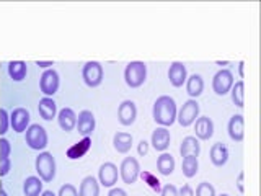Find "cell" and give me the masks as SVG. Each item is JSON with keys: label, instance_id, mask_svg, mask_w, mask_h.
<instances>
[{"label": "cell", "instance_id": "cell-10", "mask_svg": "<svg viewBox=\"0 0 261 196\" xmlns=\"http://www.w3.org/2000/svg\"><path fill=\"white\" fill-rule=\"evenodd\" d=\"M119 178V168L113 162H105L98 168V183L105 188H113L118 183Z\"/></svg>", "mask_w": 261, "mask_h": 196}, {"label": "cell", "instance_id": "cell-31", "mask_svg": "<svg viewBox=\"0 0 261 196\" xmlns=\"http://www.w3.org/2000/svg\"><path fill=\"white\" fill-rule=\"evenodd\" d=\"M139 178H142V182L147 183V186H149L152 191L160 193V190H162V183H160V180L157 178V175H153L152 172L141 170V174H139Z\"/></svg>", "mask_w": 261, "mask_h": 196}, {"label": "cell", "instance_id": "cell-45", "mask_svg": "<svg viewBox=\"0 0 261 196\" xmlns=\"http://www.w3.org/2000/svg\"><path fill=\"white\" fill-rule=\"evenodd\" d=\"M0 196H8V193L4 190V188H0Z\"/></svg>", "mask_w": 261, "mask_h": 196}, {"label": "cell", "instance_id": "cell-43", "mask_svg": "<svg viewBox=\"0 0 261 196\" xmlns=\"http://www.w3.org/2000/svg\"><path fill=\"white\" fill-rule=\"evenodd\" d=\"M243 69H245V62L242 61V62L239 64V74H240V77H242V79L245 77V74H243Z\"/></svg>", "mask_w": 261, "mask_h": 196}, {"label": "cell", "instance_id": "cell-33", "mask_svg": "<svg viewBox=\"0 0 261 196\" xmlns=\"http://www.w3.org/2000/svg\"><path fill=\"white\" fill-rule=\"evenodd\" d=\"M10 128V113L5 108H0V134H5Z\"/></svg>", "mask_w": 261, "mask_h": 196}, {"label": "cell", "instance_id": "cell-12", "mask_svg": "<svg viewBox=\"0 0 261 196\" xmlns=\"http://www.w3.org/2000/svg\"><path fill=\"white\" fill-rule=\"evenodd\" d=\"M95 128H96L95 114L90 110H82L79 113V116H77V126H75V129L79 131V134H82L84 137L92 136Z\"/></svg>", "mask_w": 261, "mask_h": 196}, {"label": "cell", "instance_id": "cell-28", "mask_svg": "<svg viewBox=\"0 0 261 196\" xmlns=\"http://www.w3.org/2000/svg\"><path fill=\"white\" fill-rule=\"evenodd\" d=\"M43 180L39 177L31 175L23 182V193L24 196H41L43 193Z\"/></svg>", "mask_w": 261, "mask_h": 196}, {"label": "cell", "instance_id": "cell-14", "mask_svg": "<svg viewBox=\"0 0 261 196\" xmlns=\"http://www.w3.org/2000/svg\"><path fill=\"white\" fill-rule=\"evenodd\" d=\"M171 142V136H170V129L168 128H155V131L150 136V145L153 147L157 152H167Z\"/></svg>", "mask_w": 261, "mask_h": 196}, {"label": "cell", "instance_id": "cell-1", "mask_svg": "<svg viewBox=\"0 0 261 196\" xmlns=\"http://www.w3.org/2000/svg\"><path fill=\"white\" fill-rule=\"evenodd\" d=\"M176 114H178V108L175 98H171L168 95H162L153 102L152 118L159 126L170 128L176 121Z\"/></svg>", "mask_w": 261, "mask_h": 196}, {"label": "cell", "instance_id": "cell-25", "mask_svg": "<svg viewBox=\"0 0 261 196\" xmlns=\"http://www.w3.org/2000/svg\"><path fill=\"white\" fill-rule=\"evenodd\" d=\"M175 167H176V162H175V157L168 152H162L157 159V172L160 175H171L175 172Z\"/></svg>", "mask_w": 261, "mask_h": 196}, {"label": "cell", "instance_id": "cell-16", "mask_svg": "<svg viewBox=\"0 0 261 196\" xmlns=\"http://www.w3.org/2000/svg\"><path fill=\"white\" fill-rule=\"evenodd\" d=\"M227 133L228 137L233 142H242L245 137V118L242 114H233L227 122Z\"/></svg>", "mask_w": 261, "mask_h": 196}, {"label": "cell", "instance_id": "cell-27", "mask_svg": "<svg viewBox=\"0 0 261 196\" xmlns=\"http://www.w3.org/2000/svg\"><path fill=\"white\" fill-rule=\"evenodd\" d=\"M28 65L24 61H10L8 62V76L13 82H23L27 79Z\"/></svg>", "mask_w": 261, "mask_h": 196}, {"label": "cell", "instance_id": "cell-29", "mask_svg": "<svg viewBox=\"0 0 261 196\" xmlns=\"http://www.w3.org/2000/svg\"><path fill=\"white\" fill-rule=\"evenodd\" d=\"M181 170H183V175L186 178H193V177L198 175V170H199L198 157H196V155H188V157H183Z\"/></svg>", "mask_w": 261, "mask_h": 196}, {"label": "cell", "instance_id": "cell-30", "mask_svg": "<svg viewBox=\"0 0 261 196\" xmlns=\"http://www.w3.org/2000/svg\"><path fill=\"white\" fill-rule=\"evenodd\" d=\"M243 96H245V82L243 80H239L235 82L233 87L230 88V98L235 106H239V108H243Z\"/></svg>", "mask_w": 261, "mask_h": 196}, {"label": "cell", "instance_id": "cell-24", "mask_svg": "<svg viewBox=\"0 0 261 196\" xmlns=\"http://www.w3.org/2000/svg\"><path fill=\"white\" fill-rule=\"evenodd\" d=\"M134 142L133 134L129 133H116L113 136V147L118 154H127Z\"/></svg>", "mask_w": 261, "mask_h": 196}, {"label": "cell", "instance_id": "cell-13", "mask_svg": "<svg viewBox=\"0 0 261 196\" xmlns=\"http://www.w3.org/2000/svg\"><path fill=\"white\" fill-rule=\"evenodd\" d=\"M137 119V106L133 100H124L118 106V121L122 126H133Z\"/></svg>", "mask_w": 261, "mask_h": 196}, {"label": "cell", "instance_id": "cell-46", "mask_svg": "<svg viewBox=\"0 0 261 196\" xmlns=\"http://www.w3.org/2000/svg\"><path fill=\"white\" fill-rule=\"evenodd\" d=\"M228 62H220V61H217V65H227Z\"/></svg>", "mask_w": 261, "mask_h": 196}, {"label": "cell", "instance_id": "cell-23", "mask_svg": "<svg viewBox=\"0 0 261 196\" xmlns=\"http://www.w3.org/2000/svg\"><path fill=\"white\" fill-rule=\"evenodd\" d=\"M186 93L190 95L193 100H196L198 96L202 95L204 92V80L202 77L199 76V74H193V76H190L186 79Z\"/></svg>", "mask_w": 261, "mask_h": 196}, {"label": "cell", "instance_id": "cell-37", "mask_svg": "<svg viewBox=\"0 0 261 196\" xmlns=\"http://www.w3.org/2000/svg\"><path fill=\"white\" fill-rule=\"evenodd\" d=\"M160 196H178V188L171 183L163 185L162 190H160Z\"/></svg>", "mask_w": 261, "mask_h": 196}, {"label": "cell", "instance_id": "cell-22", "mask_svg": "<svg viewBox=\"0 0 261 196\" xmlns=\"http://www.w3.org/2000/svg\"><path fill=\"white\" fill-rule=\"evenodd\" d=\"M201 154V144L194 136H186L181 144H179V155L181 157H188V155H196L199 157Z\"/></svg>", "mask_w": 261, "mask_h": 196}, {"label": "cell", "instance_id": "cell-17", "mask_svg": "<svg viewBox=\"0 0 261 196\" xmlns=\"http://www.w3.org/2000/svg\"><path fill=\"white\" fill-rule=\"evenodd\" d=\"M186 79H188V70H186V65L179 61H175L170 64V69H168V80L170 84L173 87H183L186 84Z\"/></svg>", "mask_w": 261, "mask_h": 196}, {"label": "cell", "instance_id": "cell-9", "mask_svg": "<svg viewBox=\"0 0 261 196\" xmlns=\"http://www.w3.org/2000/svg\"><path fill=\"white\" fill-rule=\"evenodd\" d=\"M59 85H61V80H59V74L54 69H47L41 74L39 77V90L41 93L44 96H54L57 93V90H59Z\"/></svg>", "mask_w": 261, "mask_h": 196}, {"label": "cell", "instance_id": "cell-15", "mask_svg": "<svg viewBox=\"0 0 261 196\" xmlns=\"http://www.w3.org/2000/svg\"><path fill=\"white\" fill-rule=\"evenodd\" d=\"M194 131H196V139L198 141H209L214 136V121L209 116H199L194 121Z\"/></svg>", "mask_w": 261, "mask_h": 196}, {"label": "cell", "instance_id": "cell-8", "mask_svg": "<svg viewBox=\"0 0 261 196\" xmlns=\"http://www.w3.org/2000/svg\"><path fill=\"white\" fill-rule=\"evenodd\" d=\"M141 174V165L136 157H124L119 165V178L126 185H134L139 180Z\"/></svg>", "mask_w": 261, "mask_h": 196}, {"label": "cell", "instance_id": "cell-35", "mask_svg": "<svg viewBox=\"0 0 261 196\" xmlns=\"http://www.w3.org/2000/svg\"><path fill=\"white\" fill-rule=\"evenodd\" d=\"M57 196H79V191L77 188L70 185V183H65L59 188V191H57Z\"/></svg>", "mask_w": 261, "mask_h": 196}, {"label": "cell", "instance_id": "cell-26", "mask_svg": "<svg viewBox=\"0 0 261 196\" xmlns=\"http://www.w3.org/2000/svg\"><path fill=\"white\" fill-rule=\"evenodd\" d=\"M79 196H100V183H98V180L92 175L85 177L80 183Z\"/></svg>", "mask_w": 261, "mask_h": 196}, {"label": "cell", "instance_id": "cell-20", "mask_svg": "<svg viewBox=\"0 0 261 196\" xmlns=\"http://www.w3.org/2000/svg\"><path fill=\"white\" fill-rule=\"evenodd\" d=\"M57 122L62 131L65 133H72L77 126V114L72 108H62L61 111H57Z\"/></svg>", "mask_w": 261, "mask_h": 196}, {"label": "cell", "instance_id": "cell-6", "mask_svg": "<svg viewBox=\"0 0 261 196\" xmlns=\"http://www.w3.org/2000/svg\"><path fill=\"white\" fill-rule=\"evenodd\" d=\"M235 84L233 74L228 69H220L216 72V76L212 77V90L217 96H225L230 93V88Z\"/></svg>", "mask_w": 261, "mask_h": 196}, {"label": "cell", "instance_id": "cell-7", "mask_svg": "<svg viewBox=\"0 0 261 196\" xmlns=\"http://www.w3.org/2000/svg\"><path fill=\"white\" fill-rule=\"evenodd\" d=\"M199 111H201V106L199 103L190 98L188 102L183 103L181 108L178 110V114H176V121L181 125L183 128H188L194 125V121L199 118Z\"/></svg>", "mask_w": 261, "mask_h": 196}, {"label": "cell", "instance_id": "cell-34", "mask_svg": "<svg viewBox=\"0 0 261 196\" xmlns=\"http://www.w3.org/2000/svg\"><path fill=\"white\" fill-rule=\"evenodd\" d=\"M12 154V145H10V141L5 137L0 139V159H7L10 157Z\"/></svg>", "mask_w": 261, "mask_h": 196}, {"label": "cell", "instance_id": "cell-38", "mask_svg": "<svg viewBox=\"0 0 261 196\" xmlns=\"http://www.w3.org/2000/svg\"><path fill=\"white\" fill-rule=\"evenodd\" d=\"M149 149H150V142H147L145 139H142V141L137 144V154H139V157H145V155L149 154Z\"/></svg>", "mask_w": 261, "mask_h": 196}, {"label": "cell", "instance_id": "cell-42", "mask_svg": "<svg viewBox=\"0 0 261 196\" xmlns=\"http://www.w3.org/2000/svg\"><path fill=\"white\" fill-rule=\"evenodd\" d=\"M36 65L38 67H43V69H49V67H53L54 65V62L53 61H36Z\"/></svg>", "mask_w": 261, "mask_h": 196}, {"label": "cell", "instance_id": "cell-5", "mask_svg": "<svg viewBox=\"0 0 261 196\" xmlns=\"http://www.w3.org/2000/svg\"><path fill=\"white\" fill-rule=\"evenodd\" d=\"M82 79H84L85 85L90 88H96L101 85V82L105 79V70L103 65L98 61H88L82 67Z\"/></svg>", "mask_w": 261, "mask_h": 196}, {"label": "cell", "instance_id": "cell-3", "mask_svg": "<svg viewBox=\"0 0 261 196\" xmlns=\"http://www.w3.org/2000/svg\"><path fill=\"white\" fill-rule=\"evenodd\" d=\"M147 80V64L142 61H133L124 69V82L130 88H139Z\"/></svg>", "mask_w": 261, "mask_h": 196}, {"label": "cell", "instance_id": "cell-21", "mask_svg": "<svg viewBox=\"0 0 261 196\" xmlns=\"http://www.w3.org/2000/svg\"><path fill=\"white\" fill-rule=\"evenodd\" d=\"M38 111L44 121H53L57 116V103L51 96H43L38 103Z\"/></svg>", "mask_w": 261, "mask_h": 196}, {"label": "cell", "instance_id": "cell-47", "mask_svg": "<svg viewBox=\"0 0 261 196\" xmlns=\"http://www.w3.org/2000/svg\"><path fill=\"white\" fill-rule=\"evenodd\" d=\"M219 196H230V194H227V193H222V194H219Z\"/></svg>", "mask_w": 261, "mask_h": 196}, {"label": "cell", "instance_id": "cell-19", "mask_svg": "<svg viewBox=\"0 0 261 196\" xmlns=\"http://www.w3.org/2000/svg\"><path fill=\"white\" fill-rule=\"evenodd\" d=\"M90 149H92V136H87L82 139V141H79L77 144L70 145L67 152H65V157L69 160H79L84 157Z\"/></svg>", "mask_w": 261, "mask_h": 196}, {"label": "cell", "instance_id": "cell-40", "mask_svg": "<svg viewBox=\"0 0 261 196\" xmlns=\"http://www.w3.org/2000/svg\"><path fill=\"white\" fill-rule=\"evenodd\" d=\"M243 178H245V174L243 172H240L239 177H237V188H239V191L243 194L245 193V186H243Z\"/></svg>", "mask_w": 261, "mask_h": 196}, {"label": "cell", "instance_id": "cell-44", "mask_svg": "<svg viewBox=\"0 0 261 196\" xmlns=\"http://www.w3.org/2000/svg\"><path fill=\"white\" fill-rule=\"evenodd\" d=\"M41 196H57V194L54 191H51V190H46V191L41 193Z\"/></svg>", "mask_w": 261, "mask_h": 196}, {"label": "cell", "instance_id": "cell-36", "mask_svg": "<svg viewBox=\"0 0 261 196\" xmlns=\"http://www.w3.org/2000/svg\"><path fill=\"white\" fill-rule=\"evenodd\" d=\"M10 170H12V160H10V157L0 159V177H7L8 174H10Z\"/></svg>", "mask_w": 261, "mask_h": 196}, {"label": "cell", "instance_id": "cell-32", "mask_svg": "<svg viewBox=\"0 0 261 196\" xmlns=\"http://www.w3.org/2000/svg\"><path fill=\"white\" fill-rule=\"evenodd\" d=\"M194 196H217V194H216V188L209 182H202L198 185V188H196Z\"/></svg>", "mask_w": 261, "mask_h": 196}, {"label": "cell", "instance_id": "cell-2", "mask_svg": "<svg viewBox=\"0 0 261 196\" xmlns=\"http://www.w3.org/2000/svg\"><path fill=\"white\" fill-rule=\"evenodd\" d=\"M35 168H36L38 177L43 180V183H51L56 178V170H57L54 155L46 151L39 152L35 160Z\"/></svg>", "mask_w": 261, "mask_h": 196}, {"label": "cell", "instance_id": "cell-4", "mask_svg": "<svg viewBox=\"0 0 261 196\" xmlns=\"http://www.w3.org/2000/svg\"><path fill=\"white\" fill-rule=\"evenodd\" d=\"M24 142H27L30 149L43 152L49 142L46 129L39 125H30V128L24 131Z\"/></svg>", "mask_w": 261, "mask_h": 196}, {"label": "cell", "instance_id": "cell-11", "mask_svg": "<svg viewBox=\"0 0 261 196\" xmlns=\"http://www.w3.org/2000/svg\"><path fill=\"white\" fill-rule=\"evenodd\" d=\"M31 114L27 108L18 106V108H13L10 113V128L15 133H24L30 125H31Z\"/></svg>", "mask_w": 261, "mask_h": 196}, {"label": "cell", "instance_id": "cell-18", "mask_svg": "<svg viewBox=\"0 0 261 196\" xmlns=\"http://www.w3.org/2000/svg\"><path fill=\"white\" fill-rule=\"evenodd\" d=\"M228 149H227V145L224 142H216V144H212L211 147V151H209V159L212 162V165L214 167H224L225 163L228 162Z\"/></svg>", "mask_w": 261, "mask_h": 196}, {"label": "cell", "instance_id": "cell-41", "mask_svg": "<svg viewBox=\"0 0 261 196\" xmlns=\"http://www.w3.org/2000/svg\"><path fill=\"white\" fill-rule=\"evenodd\" d=\"M108 196H127L126 190H122V188H111Z\"/></svg>", "mask_w": 261, "mask_h": 196}, {"label": "cell", "instance_id": "cell-48", "mask_svg": "<svg viewBox=\"0 0 261 196\" xmlns=\"http://www.w3.org/2000/svg\"><path fill=\"white\" fill-rule=\"evenodd\" d=\"M242 196H243V194H242Z\"/></svg>", "mask_w": 261, "mask_h": 196}, {"label": "cell", "instance_id": "cell-39", "mask_svg": "<svg viewBox=\"0 0 261 196\" xmlns=\"http://www.w3.org/2000/svg\"><path fill=\"white\" fill-rule=\"evenodd\" d=\"M178 196H194V190L186 183L178 190Z\"/></svg>", "mask_w": 261, "mask_h": 196}]
</instances>
